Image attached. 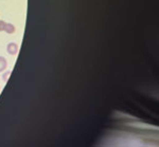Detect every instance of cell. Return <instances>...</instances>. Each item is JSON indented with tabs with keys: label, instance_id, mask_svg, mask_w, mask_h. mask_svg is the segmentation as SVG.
Segmentation results:
<instances>
[{
	"label": "cell",
	"instance_id": "obj_1",
	"mask_svg": "<svg viewBox=\"0 0 159 147\" xmlns=\"http://www.w3.org/2000/svg\"><path fill=\"white\" fill-rule=\"evenodd\" d=\"M7 53L11 54V55H15L17 52H18V45L16 42H10L7 45Z\"/></svg>",
	"mask_w": 159,
	"mask_h": 147
},
{
	"label": "cell",
	"instance_id": "obj_2",
	"mask_svg": "<svg viewBox=\"0 0 159 147\" xmlns=\"http://www.w3.org/2000/svg\"><path fill=\"white\" fill-rule=\"evenodd\" d=\"M7 66V63L6 58H4L3 56H0V72L6 70Z\"/></svg>",
	"mask_w": 159,
	"mask_h": 147
},
{
	"label": "cell",
	"instance_id": "obj_3",
	"mask_svg": "<svg viewBox=\"0 0 159 147\" xmlns=\"http://www.w3.org/2000/svg\"><path fill=\"white\" fill-rule=\"evenodd\" d=\"M4 31H6L7 34H12V33L15 32V27L12 24H7L6 28H4Z\"/></svg>",
	"mask_w": 159,
	"mask_h": 147
},
{
	"label": "cell",
	"instance_id": "obj_4",
	"mask_svg": "<svg viewBox=\"0 0 159 147\" xmlns=\"http://www.w3.org/2000/svg\"><path fill=\"white\" fill-rule=\"evenodd\" d=\"M6 22L4 21H2V20H0V32L1 31H4V28H6Z\"/></svg>",
	"mask_w": 159,
	"mask_h": 147
},
{
	"label": "cell",
	"instance_id": "obj_5",
	"mask_svg": "<svg viewBox=\"0 0 159 147\" xmlns=\"http://www.w3.org/2000/svg\"><path fill=\"white\" fill-rule=\"evenodd\" d=\"M10 75V72H7V73H6V74H4V77H3V79H4V81H7V76H9Z\"/></svg>",
	"mask_w": 159,
	"mask_h": 147
}]
</instances>
